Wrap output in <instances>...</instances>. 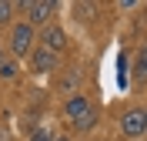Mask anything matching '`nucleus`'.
Returning a JSON list of instances; mask_svg holds the SVG:
<instances>
[{
  "label": "nucleus",
  "instance_id": "f03ea898",
  "mask_svg": "<svg viewBox=\"0 0 147 141\" xmlns=\"http://www.w3.org/2000/svg\"><path fill=\"white\" fill-rule=\"evenodd\" d=\"M37 47V27H30L27 20H17L10 27V37H7V50L13 57H30Z\"/></svg>",
  "mask_w": 147,
  "mask_h": 141
},
{
  "label": "nucleus",
  "instance_id": "6e6552de",
  "mask_svg": "<svg viewBox=\"0 0 147 141\" xmlns=\"http://www.w3.org/2000/svg\"><path fill=\"white\" fill-rule=\"evenodd\" d=\"M17 7H20V3H10V0H3V3H0V24H10V14H13Z\"/></svg>",
  "mask_w": 147,
  "mask_h": 141
},
{
  "label": "nucleus",
  "instance_id": "423d86ee",
  "mask_svg": "<svg viewBox=\"0 0 147 141\" xmlns=\"http://www.w3.org/2000/svg\"><path fill=\"white\" fill-rule=\"evenodd\" d=\"M40 47H44V50H54V54H64V47H67V34H64V27L47 24L44 34H40Z\"/></svg>",
  "mask_w": 147,
  "mask_h": 141
},
{
  "label": "nucleus",
  "instance_id": "39448f33",
  "mask_svg": "<svg viewBox=\"0 0 147 141\" xmlns=\"http://www.w3.org/2000/svg\"><path fill=\"white\" fill-rule=\"evenodd\" d=\"M57 67H60V54L44 50V47L37 44L34 54H30V71H34V74H50V71H57Z\"/></svg>",
  "mask_w": 147,
  "mask_h": 141
},
{
  "label": "nucleus",
  "instance_id": "ddd939ff",
  "mask_svg": "<svg viewBox=\"0 0 147 141\" xmlns=\"http://www.w3.org/2000/svg\"><path fill=\"white\" fill-rule=\"evenodd\" d=\"M144 121H147V108H144Z\"/></svg>",
  "mask_w": 147,
  "mask_h": 141
},
{
  "label": "nucleus",
  "instance_id": "0eeeda50",
  "mask_svg": "<svg viewBox=\"0 0 147 141\" xmlns=\"http://www.w3.org/2000/svg\"><path fill=\"white\" fill-rule=\"evenodd\" d=\"M134 81H137V84H147V40L140 44L137 61H134Z\"/></svg>",
  "mask_w": 147,
  "mask_h": 141
},
{
  "label": "nucleus",
  "instance_id": "7ed1b4c3",
  "mask_svg": "<svg viewBox=\"0 0 147 141\" xmlns=\"http://www.w3.org/2000/svg\"><path fill=\"white\" fill-rule=\"evenodd\" d=\"M20 10L27 14V24H30V27H47L50 17L57 14V3H54V0H24Z\"/></svg>",
  "mask_w": 147,
  "mask_h": 141
},
{
  "label": "nucleus",
  "instance_id": "f8f14e48",
  "mask_svg": "<svg viewBox=\"0 0 147 141\" xmlns=\"http://www.w3.org/2000/svg\"><path fill=\"white\" fill-rule=\"evenodd\" d=\"M54 141H70V138H67V134H57V138H54Z\"/></svg>",
  "mask_w": 147,
  "mask_h": 141
},
{
  "label": "nucleus",
  "instance_id": "1a4fd4ad",
  "mask_svg": "<svg viewBox=\"0 0 147 141\" xmlns=\"http://www.w3.org/2000/svg\"><path fill=\"white\" fill-rule=\"evenodd\" d=\"M17 74V64H13V61H3V64H0V77H13Z\"/></svg>",
  "mask_w": 147,
  "mask_h": 141
},
{
  "label": "nucleus",
  "instance_id": "4468645a",
  "mask_svg": "<svg viewBox=\"0 0 147 141\" xmlns=\"http://www.w3.org/2000/svg\"><path fill=\"white\" fill-rule=\"evenodd\" d=\"M140 141H147V138H140Z\"/></svg>",
  "mask_w": 147,
  "mask_h": 141
},
{
  "label": "nucleus",
  "instance_id": "f257e3e1",
  "mask_svg": "<svg viewBox=\"0 0 147 141\" xmlns=\"http://www.w3.org/2000/svg\"><path fill=\"white\" fill-rule=\"evenodd\" d=\"M64 118L70 128H77V131H94L97 128V121H100V114H97V108H94V101L87 97V94H70L64 101Z\"/></svg>",
  "mask_w": 147,
  "mask_h": 141
},
{
  "label": "nucleus",
  "instance_id": "9b49d317",
  "mask_svg": "<svg viewBox=\"0 0 147 141\" xmlns=\"http://www.w3.org/2000/svg\"><path fill=\"white\" fill-rule=\"evenodd\" d=\"M3 61H7V47L0 44V64H3Z\"/></svg>",
  "mask_w": 147,
  "mask_h": 141
},
{
  "label": "nucleus",
  "instance_id": "9d476101",
  "mask_svg": "<svg viewBox=\"0 0 147 141\" xmlns=\"http://www.w3.org/2000/svg\"><path fill=\"white\" fill-rule=\"evenodd\" d=\"M30 141H54V134H47L44 128H37V131L30 134Z\"/></svg>",
  "mask_w": 147,
  "mask_h": 141
},
{
  "label": "nucleus",
  "instance_id": "20e7f679",
  "mask_svg": "<svg viewBox=\"0 0 147 141\" xmlns=\"http://www.w3.org/2000/svg\"><path fill=\"white\" fill-rule=\"evenodd\" d=\"M120 131L127 134L130 141L147 138V121H144V108H127L120 114Z\"/></svg>",
  "mask_w": 147,
  "mask_h": 141
}]
</instances>
